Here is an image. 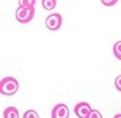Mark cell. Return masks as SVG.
<instances>
[{
  "label": "cell",
  "instance_id": "6da1fadb",
  "mask_svg": "<svg viewBox=\"0 0 121 118\" xmlns=\"http://www.w3.org/2000/svg\"><path fill=\"white\" fill-rule=\"evenodd\" d=\"M19 90V82L17 79L11 77V76H8V77H3L2 80H0V93L5 96H13L16 95Z\"/></svg>",
  "mask_w": 121,
  "mask_h": 118
},
{
  "label": "cell",
  "instance_id": "7a4b0ae2",
  "mask_svg": "<svg viewBox=\"0 0 121 118\" xmlns=\"http://www.w3.org/2000/svg\"><path fill=\"white\" fill-rule=\"evenodd\" d=\"M35 17V8H22L19 6L16 9V19L21 24H28L31 22V19Z\"/></svg>",
  "mask_w": 121,
  "mask_h": 118
},
{
  "label": "cell",
  "instance_id": "3957f363",
  "mask_svg": "<svg viewBox=\"0 0 121 118\" xmlns=\"http://www.w3.org/2000/svg\"><path fill=\"white\" fill-rule=\"evenodd\" d=\"M61 22H63V17H61V14H58V13H50L46 17V27L49 30H58L61 27Z\"/></svg>",
  "mask_w": 121,
  "mask_h": 118
},
{
  "label": "cell",
  "instance_id": "277c9868",
  "mask_svg": "<svg viewBox=\"0 0 121 118\" xmlns=\"http://www.w3.org/2000/svg\"><path fill=\"white\" fill-rule=\"evenodd\" d=\"M91 112H93V109H91V105L88 102H79L74 107V114L79 118H88Z\"/></svg>",
  "mask_w": 121,
  "mask_h": 118
},
{
  "label": "cell",
  "instance_id": "5b68a950",
  "mask_svg": "<svg viewBox=\"0 0 121 118\" xmlns=\"http://www.w3.org/2000/svg\"><path fill=\"white\" fill-rule=\"evenodd\" d=\"M69 117V109H68L66 104H60L54 105V109H52V118H68Z\"/></svg>",
  "mask_w": 121,
  "mask_h": 118
},
{
  "label": "cell",
  "instance_id": "8992f818",
  "mask_svg": "<svg viewBox=\"0 0 121 118\" xmlns=\"http://www.w3.org/2000/svg\"><path fill=\"white\" fill-rule=\"evenodd\" d=\"M3 118H19V110L16 107H6L3 110Z\"/></svg>",
  "mask_w": 121,
  "mask_h": 118
},
{
  "label": "cell",
  "instance_id": "52a82bcc",
  "mask_svg": "<svg viewBox=\"0 0 121 118\" xmlns=\"http://www.w3.org/2000/svg\"><path fill=\"white\" fill-rule=\"evenodd\" d=\"M57 6V0H43V8L47 11H52Z\"/></svg>",
  "mask_w": 121,
  "mask_h": 118
},
{
  "label": "cell",
  "instance_id": "ba28073f",
  "mask_svg": "<svg viewBox=\"0 0 121 118\" xmlns=\"http://www.w3.org/2000/svg\"><path fill=\"white\" fill-rule=\"evenodd\" d=\"M36 0H19V6L22 8H35Z\"/></svg>",
  "mask_w": 121,
  "mask_h": 118
},
{
  "label": "cell",
  "instance_id": "9c48e42d",
  "mask_svg": "<svg viewBox=\"0 0 121 118\" xmlns=\"http://www.w3.org/2000/svg\"><path fill=\"white\" fill-rule=\"evenodd\" d=\"M113 55H115L118 60H121V41H117V43L113 44Z\"/></svg>",
  "mask_w": 121,
  "mask_h": 118
},
{
  "label": "cell",
  "instance_id": "30bf717a",
  "mask_svg": "<svg viewBox=\"0 0 121 118\" xmlns=\"http://www.w3.org/2000/svg\"><path fill=\"white\" fill-rule=\"evenodd\" d=\"M24 118H39V117H38V114H36L35 110H27L24 114Z\"/></svg>",
  "mask_w": 121,
  "mask_h": 118
},
{
  "label": "cell",
  "instance_id": "8fae6325",
  "mask_svg": "<svg viewBox=\"0 0 121 118\" xmlns=\"http://www.w3.org/2000/svg\"><path fill=\"white\" fill-rule=\"evenodd\" d=\"M102 2V5H105V6H113V5H117L118 0H101Z\"/></svg>",
  "mask_w": 121,
  "mask_h": 118
},
{
  "label": "cell",
  "instance_id": "7c38bea8",
  "mask_svg": "<svg viewBox=\"0 0 121 118\" xmlns=\"http://www.w3.org/2000/svg\"><path fill=\"white\" fill-rule=\"evenodd\" d=\"M115 88H117L118 91H121V74L115 79Z\"/></svg>",
  "mask_w": 121,
  "mask_h": 118
},
{
  "label": "cell",
  "instance_id": "4fadbf2b",
  "mask_svg": "<svg viewBox=\"0 0 121 118\" xmlns=\"http://www.w3.org/2000/svg\"><path fill=\"white\" fill-rule=\"evenodd\" d=\"M88 118H102V115H101V112H99V110H93Z\"/></svg>",
  "mask_w": 121,
  "mask_h": 118
},
{
  "label": "cell",
  "instance_id": "5bb4252c",
  "mask_svg": "<svg viewBox=\"0 0 121 118\" xmlns=\"http://www.w3.org/2000/svg\"><path fill=\"white\" fill-rule=\"evenodd\" d=\"M113 118H121V114H117V115H115Z\"/></svg>",
  "mask_w": 121,
  "mask_h": 118
}]
</instances>
